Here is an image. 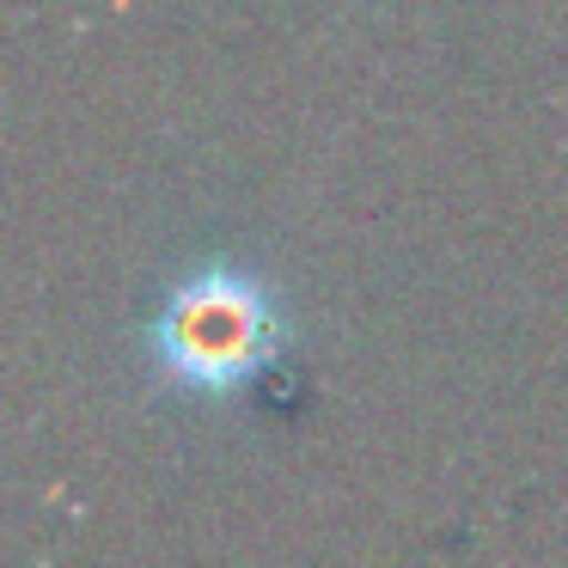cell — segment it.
<instances>
[{
  "instance_id": "obj_1",
  "label": "cell",
  "mask_w": 568,
  "mask_h": 568,
  "mask_svg": "<svg viewBox=\"0 0 568 568\" xmlns=\"http://www.w3.org/2000/svg\"><path fill=\"white\" fill-rule=\"evenodd\" d=\"M153 367L190 397H239L282 361L287 331L275 300L239 270H202L165 294L148 324Z\"/></svg>"
}]
</instances>
